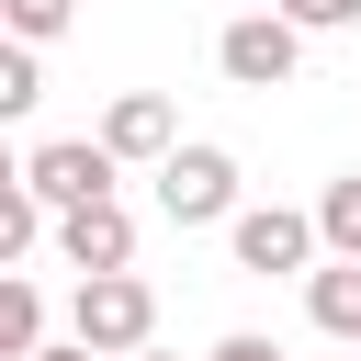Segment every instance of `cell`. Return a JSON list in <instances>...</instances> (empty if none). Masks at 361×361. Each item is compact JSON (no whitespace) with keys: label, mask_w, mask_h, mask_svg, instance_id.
Here are the masks:
<instances>
[{"label":"cell","mask_w":361,"mask_h":361,"mask_svg":"<svg viewBox=\"0 0 361 361\" xmlns=\"http://www.w3.org/2000/svg\"><path fill=\"white\" fill-rule=\"evenodd\" d=\"M68 338H90L102 361H124V350H147L158 338V282L124 259V271H79V293H68Z\"/></svg>","instance_id":"cell-1"},{"label":"cell","mask_w":361,"mask_h":361,"mask_svg":"<svg viewBox=\"0 0 361 361\" xmlns=\"http://www.w3.org/2000/svg\"><path fill=\"white\" fill-rule=\"evenodd\" d=\"M214 68L237 79V90H293V68H305V23L271 0V11H237L226 34H214Z\"/></svg>","instance_id":"cell-2"},{"label":"cell","mask_w":361,"mask_h":361,"mask_svg":"<svg viewBox=\"0 0 361 361\" xmlns=\"http://www.w3.org/2000/svg\"><path fill=\"white\" fill-rule=\"evenodd\" d=\"M226 248H237V271H259V282H271V271H316V259H327L316 203H305V214H293V203H237V214H226Z\"/></svg>","instance_id":"cell-3"},{"label":"cell","mask_w":361,"mask_h":361,"mask_svg":"<svg viewBox=\"0 0 361 361\" xmlns=\"http://www.w3.org/2000/svg\"><path fill=\"white\" fill-rule=\"evenodd\" d=\"M158 214H169V226H226V214H237V158L203 147V135L169 147V158H158Z\"/></svg>","instance_id":"cell-4"},{"label":"cell","mask_w":361,"mask_h":361,"mask_svg":"<svg viewBox=\"0 0 361 361\" xmlns=\"http://www.w3.org/2000/svg\"><path fill=\"white\" fill-rule=\"evenodd\" d=\"M113 169H124V158H113L102 135H45V147L23 158V180H34L56 214H68V203H102V192H113Z\"/></svg>","instance_id":"cell-5"},{"label":"cell","mask_w":361,"mask_h":361,"mask_svg":"<svg viewBox=\"0 0 361 361\" xmlns=\"http://www.w3.org/2000/svg\"><path fill=\"white\" fill-rule=\"evenodd\" d=\"M56 259H68V271H124V259H135V214H124L113 192H102V203H68V214H56Z\"/></svg>","instance_id":"cell-6"},{"label":"cell","mask_w":361,"mask_h":361,"mask_svg":"<svg viewBox=\"0 0 361 361\" xmlns=\"http://www.w3.org/2000/svg\"><path fill=\"white\" fill-rule=\"evenodd\" d=\"M102 147H113V158H124V169H158V158H169V147H180V113H169V102H158V90H124V102H113V113H102Z\"/></svg>","instance_id":"cell-7"},{"label":"cell","mask_w":361,"mask_h":361,"mask_svg":"<svg viewBox=\"0 0 361 361\" xmlns=\"http://www.w3.org/2000/svg\"><path fill=\"white\" fill-rule=\"evenodd\" d=\"M305 316H316L338 350H361V259H316V271H305Z\"/></svg>","instance_id":"cell-8"},{"label":"cell","mask_w":361,"mask_h":361,"mask_svg":"<svg viewBox=\"0 0 361 361\" xmlns=\"http://www.w3.org/2000/svg\"><path fill=\"white\" fill-rule=\"evenodd\" d=\"M45 237H56V203H45V192L11 169V180H0V259H34Z\"/></svg>","instance_id":"cell-9"},{"label":"cell","mask_w":361,"mask_h":361,"mask_svg":"<svg viewBox=\"0 0 361 361\" xmlns=\"http://www.w3.org/2000/svg\"><path fill=\"white\" fill-rule=\"evenodd\" d=\"M34 350H45V293L11 271L0 282V361H34Z\"/></svg>","instance_id":"cell-10"},{"label":"cell","mask_w":361,"mask_h":361,"mask_svg":"<svg viewBox=\"0 0 361 361\" xmlns=\"http://www.w3.org/2000/svg\"><path fill=\"white\" fill-rule=\"evenodd\" d=\"M316 237H327V259H361V169H338L316 192Z\"/></svg>","instance_id":"cell-11"},{"label":"cell","mask_w":361,"mask_h":361,"mask_svg":"<svg viewBox=\"0 0 361 361\" xmlns=\"http://www.w3.org/2000/svg\"><path fill=\"white\" fill-rule=\"evenodd\" d=\"M34 102H45V68H34V45H23V34H11V56H0V113H11V124H23V113H34Z\"/></svg>","instance_id":"cell-12"},{"label":"cell","mask_w":361,"mask_h":361,"mask_svg":"<svg viewBox=\"0 0 361 361\" xmlns=\"http://www.w3.org/2000/svg\"><path fill=\"white\" fill-rule=\"evenodd\" d=\"M0 11H11V34H23V45H56V34L79 23V0H0Z\"/></svg>","instance_id":"cell-13"},{"label":"cell","mask_w":361,"mask_h":361,"mask_svg":"<svg viewBox=\"0 0 361 361\" xmlns=\"http://www.w3.org/2000/svg\"><path fill=\"white\" fill-rule=\"evenodd\" d=\"M282 11H293L305 34H350V23H361V0H282Z\"/></svg>","instance_id":"cell-14"},{"label":"cell","mask_w":361,"mask_h":361,"mask_svg":"<svg viewBox=\"0 0 361 361\" xmlns=\"http://www.w3.org/2000/svg\"><path fill=\"white\" fill-rule=\"evenodd\" d=\"M214 361H282V350H271L259 327H237V338H214Z\"/></svg>","instance_id":"cell-15"},{"label":"cell","mask_w":361,"mask_h":361,"mask_svg":"<svg viewBox=\"0 0 361 361\" xmlns=\"http://www.w3.org/2000/svg\"><path fill=\"white\" fill-rule=\"evenodd\" d=\"M34 361H102V350H90V338H45Z\"/></svg>","instance_id":"cell-16"},{"label":"cell","mask_w":361,"mask_h":361,"mask_svg":"<svg viewBox=\"0 0 361 361\" xmlns=\"http://www.w3.org/2000/svg\"><path fill=\"white\" fill-rule=\"evenodd\" d=\"M124 361H180V350H158V338H147V350H124Z\"/></svg>","instance_id":"cell-17"},{"label":"cell","mask_w":361,"mask_h":361,"mask_svg":"<svg viewBox=\"0 0 361 361\" xmlns=\"http://www.w3.org/2000/svg\"><path fill=\"white\" fill-rule=\"evenodd\" d=\"M350 361H361V350H350Z\"/></svg>","instance_id":"cell-18"}]
</instances>
